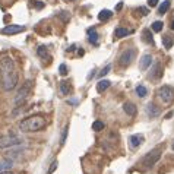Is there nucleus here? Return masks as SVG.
I'll list each match as a JSON object with an SVG mask.
<instances>
[{
	"label": "nucleus",
	"mask_w": 174,
	"mask_h": 174,
	"mask_svg": "<svg viewBox=\"0 0 174 174\" xmlns=\"http://www.w3.org/2000/svg\"><path fill=\"white\" fill-rule=\"evenodd\" d=\"M135 56H136V51H135L133 48H127V50H124L123 53H121V56H120V65L121 66H129L130 63H132V60L135 59Z\"/></svg>",
	"instance_id": "nucleus-5"
},
{
	"label": "nucleus",
	"mask_w": 174,
	"mask_h": 174,
	"mask_svg": "<svg viewBox=\"0 0 174 174\" xmlns=\"http://www.w3.org/2000/svg\"><path fill=\"white\" fill-rule=\"evenodd\" d=\"M104 127H106V124H104L102 121H100V120H95L94 123H92V130H95V132L104 130Z\"/></svg>",
	"instance_id": "nucleus-23"
},
{
	"label": "nucleus",
	"mask_w": 174,
	"mask_h": 174,
	"mask_svg": "<svg viewBox=\"0 0 174 174\" xmlns=\"http://www.w3.org/2000/svg\"><path fill=\"white\" fill-rule=\"evenodd\" d=\"M59 72H60L61 76H66V75H67V67H66L65 63H61V65H60V67H59Z\"/></svg>",
	"instance_id": "nucleus-26"
},
{
	"label": "nucleus",
	"mask_w": 174,
	"mask_h": 174,
	"mask_svg": "<svg viewBox=\"0 0 174 174\" xmlns=\"http://www.w3.org/2000/svg\"><path fill=\"white\" fill-rule=\"evenodd\" d=\"M161 151L160 149H154V151H151V152H148L146 154V157L143 158V164L146 165V167H152L157 161L160 160V157H161V154H160Z\"/></svg>",
	"instance_id": "nucleus-6"
},
{
	"label": "nucleus",
	"mask_w": 174,
	"mask_h": 174,
	"mask_svg": "<svg viewBox=\"0 0 174 174\" xmlns=\"http://www.w3.org/2000/svg\"><path fill=\"white\" fill-rule=\"evenodd\" d=\"M162 44H164V47L167 48V50H170L174 44V38L170 37V35H162Z\"/></svg>",
	"instance_id": "nucleus-18"
},
{
	"label": "nucleus",
	"mask_w": 174,
	"mask_h": 174,
	"mask_svg": "<svg viewBox=\"0 0 174 174\" xmlns=\"http://www.w3.org/2000/svg\"><path fill=\"white\" fill-rule=\"evenodd\" d=\"M162 27H164V24L161 20H155L154 24H152V29H154L155 32H160L161 29H162Z\"/></svg>",
	"instance_id": "nucleus-24"
},
{
	"label": "nucleus",
	"mask_w": 174,
	"mask_h": 174,
	"mask_svg": "<svg viewBox=\"0 0 174 174\" xmlns=\"http://www.w3.org/2000/svg\"><path fill=\"white\" fill-rule=\"evenodd\" d=\"M110 87V80H107V79H101L100 82H98V83H97V91H98V92H104V91H106V89H107V88Z\"/></svg>",
	"instance_id": "nucleus-17"
},
{
	"label": "nucleus",
	"mask_w": 174,
	"mask_h": 174,
	"mask_svg": "<svg viewBox=\"0 0 174 174\" xmlns=\"http://www.w3.org/2000/svg\"><path fill=\"white\" fill-rule=\"evenodd\" d=\"M142 35H143V41H145L146 44L154 46V38H152V34H151V31H149V29H145V31L142 32Z\"/></svg>",
	"instance_id": "nucleus-19"
},
{
	"label": "nucleus",
	"mask_w": 174,
	"mask_h": 174,
	"mask_svg": "<svg viewBox=\"0 0 174 174\" xmlns=\"http://www.w3.org/2000/svg\"><path fill=\"white\" fill-rule=\"evenodd\" d=\"M171 29H173V31H174V20H173V22H171Z\"/></svg>",
	"instance_id": "nucleus-37"
},
{
	"label": "nucleus",
	"mask_w": 174,
	"mask_h": 174,
	"mask_svg": "<svg viewBox=\"0 0 174 174\" xmlns=\"http://www.w3.org/2000/svg\"><path fill=\"white\" fill-rule=\"evenodd\" d=\"M88 41L91 43V44H94V46H98V35H97V32H95V29L92 28V29H88Z\"/></svg>",
	"instance_id": "nucleus-15"
},
{
	"label": "nucleus",
	"mask_w": 174,
	"mask_h": 174,
	"mask_svg": "<svg viewBox=\"0 0 174 174\" xmlns=\"http://www.w3.org/2000/svg\"><path fill=\"white\" fill-rule=\"evenodd\" d=\"M60 91L63 95L69 94V83L67 82H60Z\"/></svg>",
	"instance_id": "nucleus-25"
},
{
	"label": "nucleus",
	"mask_w": 174,
	"mask_h": 174,
	"mask_svg": "<svg viewBox=\"0 0 174 174\" xmlns=\"http://www.w3.org/2000/svg\"><path fill=\"white\" fill-rule=\"evenodd\" d=\"M133 31L132 29H124V28H117L114 31V37L116 38H123V37H127L129 34H132Z\"/></svg>",
	"instance_id": "nucleus-14"
},
{
	"label": "nucleus",
	"mask_w": 174,
	"mask_h": 174,
	"mask_svg": "<svg viewBox=\"0 0 174 174\" xmlns=\"http://www.w3.org/2000/svg\"><path fill=\"white\" fill-rule=\"evenodd\" d=\"M83 53H85L83 50H79V51H78V54H79V56H83Z\"/></svg>",
	"instance_id": "nucleus-35"
},
{
	"label": "nucleus",
	"mask_w": 174,
	"mask_h": 174,
	"mask_svg": "<svg viewBox=\"0 0 174 174\" xmlns=\"http://www.w3.org/2000/svg\"><path fill=\"white\" fill-rule=\"evenodd\" d=\"M146 114L151 117V119H155V117H158V116H160V108L157 107L155 104L149 102V104L146 106Z\"/></svg>",
	"instance_id": "nucleus-9"
},
{
	"label": "nucleus",
	"mask_w": 174,
	"mask_h": 174,
	"mask_svg": "<svg viewBox=\"0 0 174 174\" xmlns=\"http://www.w3.org/2000/svg\"><path fill=\"white\" fill-rule=\"evenodd\" d=\"M38 56H41L43 59H46V56H47V50H46V47L38 48Z\"/></svg>",
	"instance_id": "nucleus-29"
},
{
	"label": "nucleus",
	"mask_w": 174,
	"mask_h": 174,
	"mask_svg": "<svg viewBox=\"0 0 174 174\" xmlns=\"http://www.w3.org/2000/svg\"><path fill=\"white\" fill-rule=\"evenodd\" d=\"M157 94H158V97L161 98V101H162L164 104H167V106H170L174 101V88L168 87V85L161 87Z\"/></svg>",
	"instance_id": "nucleus-4"
},
{
	"label": "nucleus",
	"mask_w": 174,
	"mask_h": 174,
	"mask_svg": "<svg viewBox=\"0 0 174 174\" xmlns=\"http://www.w3.org/2000/svg\"><path fill=\"white\" fill-rule=\"evenodd\" d=\"M57 165H59V162H57V161H53V162H51V165H50V168H48V173L47 174H53L54 170L57 168Z\"/></svg>",
	"instance_id": "nucleus-28"
},
{
	"label": "nucleus",
	"mask_w": 174,
	"mask_h": 174,
	"mask_svg": "<svg viewBox=\"0 0 174 174\" xmlns=\"http://www.w3.org/2000/svg\"><path fill=\"white\" fill-rule=\"evenodd\" d=\"M29 89H31V83H29V82H27V83L24 85V88H22L19 92H18L15 102H16V104H20V102H24V101H25V98L28 97V94H29Z\"/></svg>",
	"instance_id": "nucleus-7"
},
{
	"label": "nucleus",
	"mask_w": 174,
	"mask_h": 174,
	"mask_svg": "<svg viewBox=\"0 0 174 174\" xmlns=\"http://www.w3.org/2000/svg\"><path fill=\"white\" fill-rule=\"evenodd\" d=\"M110 70H111V65H107V66H106V67H104V69H102V70L100 72V76H101V78H102V76H106V75H107Z\"/></svg>",
	"instance_id": "nucleus-27"
},
{
	"label": "nucleus",
	"mask_w": 174,
	"mask_h": 174,
	"mask_svg": "<svg viewBox=\"0 0 174 174\" xmlns=\"http://www.w3.org/2000/svg\"><path fill=\"white\" fill-rule=\"evenodd\" d=\"M111 16H113V13L106 9V10H101L100 13H98V19L100 20H107V19H110Z\"/></svg>",
	"instance_id": "nucleus-20"
},
{
	"label": "nucleus",
	"mask_w": 174,
	"mask_h": 174,
	"mask_svg": "<svg viewBox=\"0 0 174 174\" xmlns=\"http://www.w3.org/2000/svg\"><path fill=\"white\" fill-rule=\"evenodd\" d=\"M44 6V5H43V3H37V7H38V9H41V7Z\"/></svg>",
	"instance_id": "nucleus-34"
},
{
	"label": "nucleus",
	"mask_w": 174,
	"mask_h": 174,
	"mask_svg": "<svg viewBox=\"0 0 174 174\" xmlns=\"http://www.w3.org/2000/svg\"><path fill=\"white\" fill-rule=\"evenodd\" d=\"M0 174H13V173H10V171H2Z\"/></svg>",
	"instance_id": "nucleus-36"
},
{
	"label": "nucleus",
	"mask_w": 174,
	"mask_h": 174,
	"mask_svg": "<svg viewBox=\"0 0 174 174\" xmlns=\"http://www.w3.org/2000/svg\"><path fill=\"white\" fill-rule=\"evenodd\" d=\"M20 143H24V139L19 138V136H16V135H5V136H0V149L18 146Z\"/></svg>",
	"instance_id": "nucleus-3"
},
{
	"label": "nucleus",
	"mask_w": 174,
	"mask_h": 174,
	"mask_svg": "<svg viewBox=\"0 0 174 174\" xmlns=\"http://www.w3.org/2000/svg\"><path fill=\"white\" fill-rule=\"evenodd\" d=\"M138 10H141V12H142V15H143V16H145V15H148V9H146V7H139Z\"/></svg>",
	"instance_id": "nucleus-32"
},
{
	"label": "nucleus",
	"mask_w": 174,
	"mask_h": 174,
	"mask_svg": "<svg viewBox=\"0 0 174 174\" xmlns=\"http://www.w3.org/2000/svg\"><path fill=\"white\" fill-rule=\"evenodd\" d=\"M136 94H138V97H139V98H145V97H146V94H148L146 88L143 87V85L136 87Z\"/></svg>",
	"instance_id": "nucleus-22"
},
{
	"label": "nucleus",
	"mask_w": 174,
	"mask_h": 174,
	"mask_svg": "<svg viewBox=\"0 0 174 174\" xmlns=\"http://www.w3.org/2000/svg\"><path fill=\"white\" fill-rule=\"evenodd\" d=\"M22 31H25V27H22V25H7L0 32L2 34H7V35H13V34H19Z\"/></svg>",
	"instance_id": "nucleus-8"
},
{
	"label": "nucleus",
	"mask_w": 174,
	"mask_h": 174,
	"mask_svg": "<svg viewBox=\"0 0 174 174\" xmlns=\"http://www.w3.org/2000/svg\"><path fill=\"white\" fill-rule=\"evenodd\" d=\"M123 110H124V113L127 116H135L136 114V107H135V104H132V102H124L123 104Z\"/></svg>",
	"instance_id": "nucleus-13"
},
{
	"label": "nucleus",
	"mask_w": 174,
	"mask_h": 174,
	"mask_svg": "<svg viewBox=\"0 0 174 174\" xmlns=\"http://www.w3.org/2000/svg\"><path fill=\"white\" fill-rule=\"evenodd\" d=\"M121 7H123V3H119V5H117V7H116V9H117V10H120Z\"/></svg>",
	"instance_id": "nucleus-33"
},
{
	"label": "nucleus",
	"mask_w": 174,
	"mask_h": 174,
	"mask_svg": "<svg viewBox=\"0 0 174 174\" xmlns=\"http://www.w3.org/2000/svg\"><path fill=\"white\" fill-rule=\"evenodd\" d=\"M47 124V120H46V117H43L40 114H37V116H31V117H27V119H24V120L19 123V129L22 132H38L41 129H44Z\"/></svg>",
	"instance_id": "nucleus-2"
},
{
	"label": "nucleus",
	"mask_w": 174,
	"mask_h": 174,
	"mask_svg": "<svg viewBox=\"0 0 174 174\" xmlns=\"http://www.w3.org/2000/svg\"><path fill=\"white\" fill-rule=\"evenodd\" d=\"M0 70H2V87L5 91H10L18 83V72L15 67L13 60L9 56H3L0 60Z\"/></svg>",
	"instance_id": "nucleus-1"
},
{
	"label": "nucleus",
	"mask_w": 174,
	"mask_h": 174,
	"mask_svg": "<svg viewBox=\"0 0 174 174\" xmlns=\"http://www.w3.org/2000/svg\"><path fill=\"white\" fill-rule=\"evenodd\" d=\"M12 164H13V160H10V158H6V160L0 161V173H2V171H6L9 168H12Z\"/></svg>",
	"instance_id": "nucleus-16"
},
{
	"label": "nucleus",
	"mask_w": 174,
	"mask_h": 174,
	"mask_svg": "<svg viewBox=\"0 0 174 174\" xmlns=\"http://www.w3.org/2000/svg\"><path fill=\"white\" fill-rule=\"evenodd\" d=\"M161 75H162L161 65H160V63H155L154 69H152V70H151V73H149V78H151V79H158V78H161Z\"/></svg>",
	"instance_id": "nucleus-12"
},
{
	"label": "nucleus",
	"mask_w": 174,
	"mask_h": 174,
	"mask_svg": "<svg viewBox=\"0 0 174 174\" xmlns=\"http://www.w3.org/2000/svg\"><path fill=\"white\" fill-rule=\"evenodd\" d=\"M157 3H158V0H148V5L149 6H157Z\"/></svg>",
	"instance_id": "nucleus-31"
},
{
	"label": "nucleus",
	"mask_w": 174,
	"mask_h": 174,
	"mask_svg": "<svg viewBox=\"0 0 174 174\" xmlns=\"http://www.w3.org/2000/svg\"><path fill=\"white\" fill-rule=\"evenodd\" d=\"M67 129H69V126H66L65 127V129H63V133H61V145H63V143H65V141H66V135H67Z\"/></svg>",
	"instance_id": "nucleus-30"
},
{
	"label": "nucleus",
	"mask_w": 174,
	"mask_h": 174,
	"mask_svg": "<svg viewBox=\"0 0 174 174\" xmlns=\"http://www.w3.org/2000/svg\"><path fill=\"white\" fill-rule=\"evenodd\" d=\"M168 9H170V2H168V0H165V2H162V5L158 7V15L167 13Z\"/></svg>",
	"instance_id": "nucleus-21"
},
{
	"label": "nucleus",
	"mask_w": 174,
	"mask_h": 174,
	"mask_svg": "<svg viewBox=\"0 0 174 174\" xmlns=\"http://www.w3.org/2000/svg\"><path fill=\"white\" fill-rule=\"evenodd\" d=\"M151 63H152L151 54H145V56L141 59V61H139V69H141V70H146L148 67L151 66Z\"/></svg>",
	"instance_id": "nucleus-10"
},
{
	"label": "nucleus",
	"mask_w": 174,
	"mask_h": 174,
	"mask_svg": "<svg viewBox=\"0 0 174 174\" xmlns=\"http://www.w3.org/2000/svg\"><path fill=\"white\" fill-rule=\"evenodd\" d=\"M129 142H130V146L132 148H138L142 142H143V136H142V135H132Z\"/></svg>",
	"instance_id": "nucleus-11"
}]
</instances>
